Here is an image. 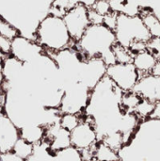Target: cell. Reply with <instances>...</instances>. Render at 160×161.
Listing matches in <instances>:
<instances>
[{"label": "cell", "mask_w": 160, "mask_h": 161, "mask_svg": "<svg viewBox=\"0 0 160 161\" xmlns=\"http://www.w3.org/2000/svg\"><path fill=\"white\" fill-rule=\"evenodd\" d=\"M94 159L99 161H120V154L104 142L99 141L94 147Z\"/></svg>", "instance_id": "e0dca14e"}, {"label": "cell", "mask_w": 160, "mask_h": 161, "mask_svg": "<svg viewBox=\"0 0 160 161\" xmlns=\"http://www.w3.org/2000/svg\"><path fill=\"white\" fill-rule=\"evenodd\" d=\"M91 90L79 82L68 84L64 87V94L60 107V114H83L89 104Z\"/></svg>", "instance_id": "5b68a950"}, {"label": "cell", "mask_w": 160, "mask_h": 161, "mask_svg": "<svg viewBox=\"0 0 160 161\" xmlns=\"http://www.w3.org/2000/svg\"><path fill=\"white\" fill-rule=\"evenodd\" d=\"M118 12L115 11H111L108 14L104 16V23L103 25H105L107 27L110 28L111 30H115L116 25H117V20H118Z\"/></svg>", "instance_id": "83f0119b"}, {"label": "cell", "mask_w": 160, "mask_h": 161, "mask_svg": "<svg viewBox=\"0 0 160 161\" xmlns=\"http://www.w3.org/2000/svg\"><path fill=\"white\" fill-rule=\"evenodd\" d=\"M150 119H155V120H159L160 121V101L155 103V108H154V110L150 116Z\"/></svg>", "instance_id": "d6a6232c"}, {"label": "cell", "mask_w": 160, "mask_h": 161, "mask_svg": "<svg viewBox=\"0 0 160 161\" xmlns=\"http://www.w3.org/2000/svg\"><path fill=\"white\" fill-rule=\"evenodd\" d=\"M134 92L153 103L160 101V75L149 74L141 76Z\"/></svg>", "instance_id": "7c38bea8"}, {"label": "cell", "mask_w": 160, "mask_h": 161, "mask_svg": "<svg viewBox=\"0 0 160 161\" xmlns=\"http://www.w3.org/2000/svg\"><path fill=\"white\" fill-rule=\"evenodd\" d=\"M107 76L124 92H132L141 78L133 63H115L108 66Z\"/></svg>", "instance_id": "8992f818"}, {"label": "cell", "mask_w": 160, "mask_h": 161, "mask_svg": "<svg viewBox=\"0 0 160 161\" xmlns=\"http://www.w3.org/2000/svg\"><path fill=\"white\" fill-rule=\"evenodd\" d=\"M0 161H25L16 156L13 152H8L0 154Z\"/></svg>", "instance_id": "4dcf8cb0"}, {"label": "cell", "mask_w": 160, "mask_h": 161, "mask_svg": "<svg viewBox=\"0 0 160 161\" xmlns=\"http://www.w3.org/2000/svg\"><path fill=\"white\" fill-rule=\"evenodd\" d=\"M140 16L154 38H160V19L150 8H141Z\"/></svg>", "instance_id": "2e32d148"}, {"label": "cell", "mask_w": 160, "mask_h": 161, "mask_svg": "<svg viewBox=\"0 0 160 161\" xmlns=\"http://www.w3.org/2000/svg\"><path fill=\"white\" fill-rule=\"evenodd\" d=\"M89 19L91 25H103L104 23V16L91 8H89Z\"/></svg>", "instance_id": "f546056e"}, {"label": "cell", "mask_w": 160, "mask_h": 161, "mask_svg": "<svg viewBox=\"0 0 160 161\" xmlns=\"http://www.w3.org/2000/svg\"><path fill=\"white\" fill-rule=\"evenodd\" d=\"M25 161H55L54 153L51 151L49 144L43 141L42 142L34 145L33 154Z\"/></svg>", "instance_id": "ac0fdd59"}, {"label": "cell", "mask_w": 160, "mask_h": 161, "mask_svg": "<svg viewBox=\"0 0 160 161\" xmlns=\"http://www.w3.org/2000/svg\"><path fill=\"white\" fill-rule=\"evenodd\" d=\"M112 51L115 56L116 63H123V64L133 63L134 55L130 52L128 48L116 42L112 48Z\"/></svg>", "instance_id": "7402d4cb"}, {"label": "cell", "mask_w": 160, "mask_h": 161, "mask_svg": "<svg viewBox=\"0 0 160 161\" xmlns=\"http://www.w3.org/2000/svg\"><path fill=\"white\" fill-rule=\"evenodd\" d=\"M33 151H34V145L20 138L16 142L11 152H13L16 156H18L19 158L25 161L33 154Z\"/></svg>", "instance_id": "603a6c76"}, {"label": "cell", "mask_w": 160, "mask_h": 161, "mask_svg": "<svg viewBox=\"0 0 160 161\" xmlns=\"http://www.w3.org/2000/svg\"><path fill=\"white\" fill-rule=\"evenodd\" d=\"M19 139V128L0 108V154L11 152Z\"/></svg>", "instance_id": "8fae6325"}, {"label": "cell", "mask_w": 160, "mask_h": 161, "mask_svg": "<svg viewBox=\"0 0 160 161\" xmlns=\"http://www.w3.org/2000/svg\"><path fill=\"white\" fill-rule=\"evenodd\" d=\"M108 66L100 58H93L83 61L78 72L77 82L91 91L107 75Z\"/></svg>", "instance_id": "9c48e42d"}, {"label": "cell", "mask_w": 160, "mask_h": 161, "mask_svg": "<svg viewBox=\"0 0 160 161\" xmlns=\"http://www.w3.org/2000/svg\"><path fill=\"white\" fill-rule=\"evenodd\" d=\"M55 161H85L80 150L70 146L63 150L54 153Z\"/></svg>", "instance_id": "d6986e66"}, {"label": "cell", "mask_w": 160, "mask_h": 161, "mask_svg": "<svg viewBox=\"0 0 160 161\" xmlns=\"http://www.w3.org/2000/svg\"><path fill=\"white\" fill-rule=\"evenodd\" d=\"M20 130V138L27 142L37 145L45 139V127L38 125H31L22 127Z\"/></svg>", "instance_id": "9a60e30c"}, {"label": "cell", "mask_w": 160, "mask_h": 161, "mask_svg": "<svg viewBox=\"0 0 160 161\" xmlns=\"http://www.w3.org/2000/svg\"><path fill=\"white\" fill-rule=\"evenodd\" d=\"M91 161H99V160H97V159H92V160H91Z\"/></svg>", "instance_id": "e575fe53"}, {"label": "cell", "mask_w": 160, "mask_h": 161, "mask_svg": "<svg viewBox=\"0 0 160 161\" xmlns=\"http://www.w3.org/2000/svg\"><path fill=\"white\" fill-rule=\"evenodd\" d=\"M154 108H155V103L142 98L141 100V102L139 103V105L137 106L134 113L138 116V118L141 121H143V120L150 118V116L154 110Z\"/></svg>", "instance_id": "cb8c5ba5"}, {"label": "cell", "mask_w": 160, "mask_h": 161, "mask_svg": "<svg viewBox=\"0 0 160 161\" xmlns=\"http://www.w3.org/2000/svg\"><path fill=\"white\" fill-rule=\"evenodd\" d=\"M5 56H3L1 53H0V77H1V74H2V66H3V61L5 59Z\"/></svg>", "instance_id": "836d02e7"}, {"label": "cell", "mask_w": 160, "mask_h": 161, "mask_svg": "<svg viewBox=\"0 0 160 161\" xmlns=\"http://www.w3.org/2000/svg\"><path fill=\"white\" fill-rule=\"evenodd\" d=\"M117 42L113 30L105 25H91L82 38L74 46L82 54L84 58H102L107 66L116 63L112 48Z\"/></svg>", "instance_id": "7a4b0ae2"}, {"label": "cell", "mask_w": 160, "mask_h": 161, "mask_svg": "<svg viewBox=\"0 0 160 161\" xmlns=\"http://www.w3.org/2000/svg\"><path fill=\"white\" fill-rule=\"evenodd\" d=\"M114 32L117 42L126 48H129L135 42H147L152 38L140 15L130 16L119 13Z\"/></svg>", "instance_id": "277c9868"}, {"label": "cell", "mask_w": 160, "mask_h": 161, "mask_svg": "<svg viewBox=\"0 0 160 161\" xmlns=\"http://www.w3.org/2000/svg\"><path fill=\"white\" fill-rule=\"evenodd\" d=\"M44 141L49 144L53 153L72 146L71 132L61 127L58 122L45 127Z\"/></svg>", "instance_id": "4fadbf2b"}, {"label": "cell", "mask_w": 160, "mask_h": 161, "mask_svg": "<svg viewBox=\"0 0 160 161\" xmlns=\"http://www.w3.org/2000/svg\"><path fill=\"white\" fill-rule=\"evenodd\" d=\"M141 99L142 97H141L139 94H137L133 91L128 92H124L122 96V107L126 112L134 113L137 106L139 105Z\"/></svg>", "instance_id": "ffe728a7"}, {"label": "cell", "mask_w": 160, "mask_h": 161, "mask_svg": "<svg viewBox=\"0 0 160 161\" xmlns=\"http://www.w3.org/2000/svg\"><path fill=\"white\" fill-rule=\"evenodd\" d=\"M158 18H159V19H160V16H159V17H158Z\"/></svg>", "instance_id": "d590c367"}, {"label": "cell", "mask_w": 160, "mask_h": 161, "mask_svg": "<svg viewBox=\"0 0 160 161\" xmlns=\"http://www.w3.org/2000/svg\"><path fill=\"white\" fill-rule=\"evenodd\" d=\"M90 8L94 9L96 12H98L99 14H101L103 16H105L112 11L110 4H109V0H96L94 2V4Z\"/></svg>", "instance_id": "484cf974"}, {"label": "cell", "mask_w": 160, "mask_h": 161, "mask_svg": "<svg viewBox=\"0 0 160 161\" xmlns=\"http://www.w3.org/2000/svg\"><path fill=\"white\" fill-rule=\"evenodd\" d=\"M11 45H12V41L0 35V53L3 56L5 57L11 56Z\"/></svg>", "instance_id": "f1b7e54d"}, {"label": "cell", "mask_w": 160, "mask_h": 161, "mask_svg": "<svg viewBox=\"0 0 160 161\" xmlns=\"http://www.w3.org/2000/svg\"><path fill=\"white\" fill-rule=\"evenodd\" d=\"M95 1L96 0H70V3L72 5V8L74 7L77 4H84V5H86L87 7L90 8V7H91L94 4Z\"/></svg>", "instance_id": "1f68e13d"}, {"label": "cell", "mask_w": 160, "mask_h": 161, "mask_svg": "<svg viewBox=\"0 0 160 161\" xmlns=\"http://www.w3.org/2000/svg\"><path fill=\"white\" fill-rule=\"evenodd\" d=\"M44 51L45 50L38 42L25 37L18 36L12 40L11 56L24 63L34 60Z\"/></svg>", "instance_id": "30bf717a"}, {"label": "cell", "mask_w": 160, "mask_h": 161, "mask_svg": "<svg viewBox=\"0 0 160 161\" xmlns=\"http://www.w3.org/2000/svg\"><path fill=\"white\" fill-rule=\"evenodd\" d=\"M36 42L46 52H58L74 44L62 17L47 15L36 31Z\"/></svg>", "instance_id": "3957f363"}, {"label": "cell", "mask_w": 160, "mask_h": 161, "mask_svg": "<svg viewBox=\"0 0 160 161\" xmlns=\"http://www.w3.org/2000/svg\"><path fill=\"white\" fill-rule=\"evenodd\" d=\"M83 114H71V113L61 114L58 123L61 127L72 132L81 123L83 119Z\"/></svg>", "instance_id": "44dd1931"}, {"label": "cell", "mask_w": 160, "mask_h": 161, "mask_svg": "<svg viewBox=\"0 0 160 161\" xmlns=\"http://www.w3.org/2000/svg\"><path fill=\"white\" fill-rule=\"evenodd\" d=\"M63 20L73 42L76 43L91 25L89 19V7L84 4L75 5L65 13Z\"/></svg>", "instance_id": "52a82bcc"}, {"label": "cell", "mask_w": 160, "mask_h": 161, "mask_svg": "<svg viewBox=\"0 0 160 161\" xmlns=\"http://www.w3.org/2000/svg\"><path fill=\"white\" fill-rule=\"evenodd\" d=\"M0 35L12 41L14 40L16 37L20 36L19 31L13 26L11 25L9 23L6 22L5 20L0 18Z\"/></svg>", "instance_id": "d4e9b609"}, {"label": "cell", "mask_w": 160, "mask_h": 161, "mask_svg": "<svg viewBox=\"0 0 160 161\" xmlns=\"http://www.w3.org/2000/svg\"><path fill=\"white\" fill-rule=\"evenodd\" d=\"M99 142L98 134L91 117L83 114L81 123L71 132V143L80 151L93 148Z\"/></svg>", "instance_id": "ba28073f"}, {"label": "cell", "mask_w": 160, "mask_h": 161, "mask_svg": "<svg viewBox=\"0 0 160 161\" xmlns=\"http://www.w3.org/2000/svg\"><path fill=\"white\" fill-rule=\"evenodd\" d=\"M54 0H0V18L13 25L20 36L36 42L40 23L50 14Z\"/></svg>", "instance_id": "6da1fadb"}, {"label": "cell", "mask_w": 160, "mask_h": 161, "mask_svg": "<svg viewBox=\"0 0 160 161\" xmlns=\"http://www.w3.org/2000/svg\"><path fill=\"white\" fill-rule=\"evenodd\" d=\"M157 63L158 59L147 50L136 54L133 58V65L141 76L153 74Z\"/></svg>", "instance_id": "5bb4252c"}, {"label": "cell", "mask_w": 160, "mask_h": 161, "mask_svg": "<svg viewBox=\"0 0 160 161\" xmlns=\"http://www.w3.org/2000/svg\"><path fill=\"white\" fill-rule=\"evenodd\" d=\"M146 50L149 51L152 55H154L158 61L160 60V38L152 37L150 41L147 42Z\"/></svg>", "instance_id": "4316f807"}]
</instances>
